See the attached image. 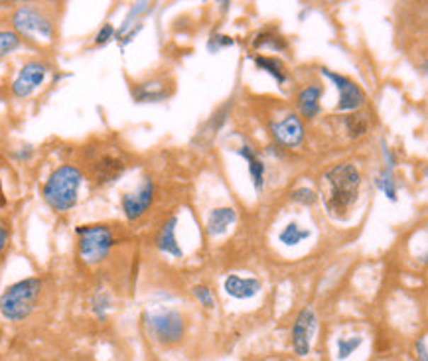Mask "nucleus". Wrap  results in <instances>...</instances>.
Listing matches in <instances>:
<instances>
[{
  "instance_id": "7ed1b4c3",
  "label": "nucleus",
  "mask_w": 428,
  "mask_h": 361,
  "mask_svg": "<svg viewBox=\"0 0 428 361\" xmlns=\"http://www.w3.org/2000/svg\"><path fill=\"white\" fill-rule=\"evenodd\" d=\"M83 182V172L73 164H62L47 176L42 188V195L54 212L65 213L77 204L79 188Z\"/></svg>"
},
{
  "instance_id": "6e6552de",
  "label": "nucleus",
  "mask_w": 428,
  "mask_h": 361,
  "mask_svg": "<svg viewBox=\"0 0 428 361\" xmlns=\"http://www.w3.org/2000/svg\"><path fill=\"white\" fill-rule=\"evenodd\" d=\"M47 71H50V65L46 62H40V59H30L26 64L22 65V69L16 75V79L10 85V91L14 97L24 99L28 95L36 91L40 85L46 81Z\"/></svg>"
},
{
  "instance_id": "7c9ffc66",
  "label": "nucleus",
  "mask_w": 428,
  "mask_h": 361,
  "mask_svg": "<svg viewBox=\"0 0 428 361\" xmlns=\"http://www.w3.org/2000/svg\"><path fill=\"white\" fill-rule=\"evenodd\" d=\"M415 355L419 361H428V350H427V336H422L417 345H415Z\"/></svg>"
},
{
  "instance_id": "c85d7f7f",
  "label": "nucleus",
  "mask_w": 428,
  "mask_h": 361,
  "mask_svg": "<svg viewBox=\"0 0 428 361\" xmlns=\"http://www.w3.org/2000/svg\"><path fill=\"white\" fill-rule=\"evenodd\" d=\"M111 38H115V28H113L111 24H105V26L99 30V34L95 36V44H97V46H105Z\"/></svg>"
},
{
  "instance_id": "9d476101",
  "label": "nucleus",
  "mask_w": 428,
  "mask_h": 361,
  "mask_svg": "<svg viewBox=\"0 0 428 361\" xmlns=\"http://www.w3.org/2000/svg\"><path fill=\"white\" fill-rule=\"evenodd\" d=\"M154 182L150 178H145L135 192H128V194L123 195L120 205H123V212L127 215L128 222H138L145 217L146 212L150 210V205L154 202Z\"/></svg>"
},
{
  "instance_id": "dca6fc26",
  "label": "nucleus",
  "mask_w": 428,
  "mask_h": 361,
  "mask_svg": "<svg viewBox=\"0 0 428 361\" xmlns=\"http://www.w3.org/2000/svg\"><path fill=\"white\" fill-rule=\"evenodd\" d=\"M223 288H225L229 297L243 300V298L255 297L257 292L261 290V282L257 278H243L239 275H229L225 278V282H223Z\"/></svg>"
},
{
  "instance_id": "f03ea898",
  "label": "nucleus",
  "mask_w": 428,
  "mask_h": 361,
  "mask_svg": "<svg viewBox=\"0 0 428 361\" xmlns=\"http://www.w3.org/2000/svg\"><path fill=\"white\" fill-rule=\"evenodd\" d=\"M85 172L97 185L117 182L128 168V156L119 144L99 140L83 150Z\"/></svg>"
},
{
  "instance_id": "20e7f679",
  "label": "nucleus",
  "mask_w": 428,
  "mask_h": 361,
  "mask_svg": "<svg viewBox=\"0 0 428 361\" xmlns=\"http://www.w3.org/2000/svg\"><path fill=\"white\" fill-rule=\"evenodd\" d=\"M44 290L42 278L30 277L9 287L0 297V312L9 322H22L36 310Z\"/></svg>"
},
{
  "instance_id": "1a4fd4ad",
  "label": "nucleus",
  "mask_w": 428,
  "mask_h": 361,
  "mask_svg": "<svg viewBox=\"0 0 428 361\" xmlns=\"http://www.w3.org/2000/svg\"><path fill=\"white\" fill-rule=\"evenodd\" d=\"M322 75H326L330 81H334L337 91H339V103L336 105V111H357L364 107L367 97L356 81H351L346 75L330 71L326 67H322Z\"/></svg>"
},
{
  "instance_id": "a211bd4d",
  "label": "nucleus",
  "mask_w": 428,
  "mask_h": 361,
  "mask_svg": "<svg viewBox=\"0 0 428 361\" xmlns=\"http://www.w3.org/2000/svg\"><path fill=\"white\" fill-rule=\"evenodd\" d=\"M235 219H237V213L233 207H218L210 213L205 227H208V233L211 237H215V235L227 231V227L231 223H235Z\"/></svg>"
},
{
  "instance_id": "aec40b11",
  "label": "nucleus",
  "mask_w": 428,
  "mask_h": 361,
  "mask_svg": "<svg viewBox=\"0 0 428 361\" xmlns=\"http://www.w3.org/2000/svg\"><path fill=\"white\" fill-rule=\"evenodd\" d=\"M253 62H255V65L259 69H263V71H266L269 75H273L278 84L286 85L288 77H286V71H284V65L281 59L271 56H253Z\"/></svg>"
},
{
  "instance_id": "393cba45",
  "label": "nucleus",
  "mask_w": 428,
  "mask_h": 361,
  "mask_svg": "<svg viewBox=\"0 0 428 361\" xmlns=\"http://www.w3.org/2000/svg\"><path fill=\"white\" fill-rule=\"evenodd\" d=\"M361 343H364V338H339L337 340V357L347 360Z\"/></svg>"
},
{
  "instance_id": "bb28decb",
  "label": "nucleus",
  "mask_w": 428,
  "mask_h": 361,
  "mask_svg": "<svg viewBox=\"0 0 428 361\" xmlns=\"http://www.w3.org/2000/svg\"><path fill=\"white\" fill-rule=\"evenodd\" d=\"M193 297L200 300L201 304L205 306V308H213L215 306V300H213V294H211V290L208 287H193Z\"/></svg>"
},
{
  "instance_id": "f8f14e48",
  "label": "nucleus",
  "mask_w": 428,
  "mask_h": 361,
  "mask_svg": "<svg viewBox=\"0 0 428 361\" xmlns=\"http://www.w3.org/2000/svg\"><path fill=\"white\" fill-rule=\"evenodd\" d=\"M316 332V314L312 308H304L300 314L296 316V322L292 328V348L300 357L310 353V342Z\"/></svg>"
},
{
  "instance_id": "ddd939ff",
  "label": "nucleus",
  "mask_w": 428,
  "mask_h": 361,
  "mask_svg": "<svg viewBox=\"0 0 428 361\" xmlns=\"http://www.w3.org/2000/svg\"><path fill=\"white\" fill-rule=\"evenodd\" d=\"M170 85H166L164 79H152L146 84L133 85V99L137 103H158L170 97Z\"/></svg>"
},
{
  "instance_id": "f257e3e1",
  "label": "nucleus",
  "mask_w": 428,
  "mask_h": 361,
  "mask_svg": "<svg viewBox=\"0 0 428 361\" xmlns=\"http://www.w3.org/2000/svg\"><path fill=\"white\" fill-rule=\"evenodd\" d=\"M326 180V194H324V205L332 217L346 219L347 213L357 204L359 197V184L361 174L354 164H336L324 174Z\"/></svg>"
},
{
  "instance_id": "c756f323",
  "label": "nucleus",
  "mask_w": 428,
  "mask_h": 361,
  "mask_svg": "<svg viewBox=\"0 0 428 361\" xmlns=\"http://www.w3.org/2000/svg\"><path fill=\"white\" fill-rule=\"evenodd\" d=\"M93 304H95V312H97L99 316H103L105 314V310H107V308L111 306V300H109V297L103 292V294H97V298H95V302H93Z\"/></svg>"
},
{
  "instance_id": "2eb2a0df",
  "label": "nucleus",
  "mask_w": 428,
  "mask_h": 361,
  "mask_svg": "<svg viewBox=\"0 0 428 361\" xmlns=\"http://www.w3.org/2000/svg\"><path fill=\"white\" fill-rule=\"evenodd\" d=\"M322 93H324V89L320 85H308L296 95V109L304 119L312 120L314 117H318Z\"/></svg>"
},
{
  "instance_id": "423d86ee",
  "label": "nucleus",
  "mask_w": 428,
  "mask_h": 361,
  "mask_svg": "<svg viewBox=\"0 0 428 361\" xmlns=\"http://www.w3.org/2000/svg\"><path fill=\"white\" fill-rule=\"evenodd\" d=\"M77 257L85 267H99L109 259L117 245V235L109 225L95 223L77 227Z\"/></svg>"
},
{
  "instance_id": "9b49d317",
  "label": "nucleus",
  "mask_w": 428,
  "mask_h": 361,
  "mask_svg": "<svg viewBox=\"0 0 428 361\" xmlns=\"http://www.w3.org/2000/svg\"><path fill=\"white\" fill-rule=\"evenodd\" d=\"M271 134L276 144L281 147H288V149H296L300 147L304 140V127L302 120L298 119V115H286L283 120H276L271 125Z\"/></svg>"
},
{
  "instance_id": "b1692460",
  "label": "nucleus",
  "mask_w": 428,
  "mask_h": 361,
  "mask_svg": "<svg viewBox=\"0 0 428 361\" xmlns=\"http://www.w3.org/2000/svg\"><path fill=\"white\" fill-rule=\"evenodd\" d=\"M18 34L14 30H2L0 28V59H4L6 56H10L14 50L20 47Z\"/></svg>"
},
{
  "instance_id": "5701e85b",
  "label": "nucleus",
  "mask_w": 428,
  "mask_h": 361,
  "mask_svg": "<svg viewBox=\"0 0 428 361\" xmlns=\"http://www.w3.org/2000/svg\"><path fill=\"white\" fill-rule=\"evenodd\" d=\"M375 184L385 194V197H389L391 202H397V182H395V176H393V170L385 168L381 174L377 176Z\"/></svg>"
},
{
  "instance_id": "f3484780",
  "label": "nucleus",
  "mask_w": 428,
  "mask_h": 361,
  "mask_svg": "<svg viewBox=\"0 0 428 361\" xmlns=\"http://www.w3.org/2000/svg\"><path fill=\"white\" fill-rule=\"evenodd\" d=\"M239 156H243L249 162V174H251V180H253V185H255L257 192H263L264 188V162L259 158L255 150L251 149L249 144H243L241 149L237 150Z\"/></svg>"
},
{
  "instance_id": "72a5a7b5",
  "label": "nucleus",
  "mask_w": 428,
  "mask_h": 361,
  "mask_svg": "<svg viewBox=\"0 0 428 361\" xmlns=\"http://www.w3.org/2000/svg\"><path fill=\"white\" fill-rule=\"evenodd\" d=\"M0 205H4V194H2V190H0Z\"/></svg>"
},
{
  "instance_id": "4468645a",
  "label": "nucleus",
  "mask_w": 428,
  "mask_h": 361,
  "mask_svg": "<svg viewBox=\"0 0 428 361\" xmlns=\"http://www.w3.org/2000/svg\"><path fill=\"white\" fill-rule=\"evenodd\" d=\"M176 225H178V217L172 215L168 217L162 227L158 229L154 237V245L158 249L166 253V255H172V257H182V249L178 245V239H176Z\"/></svg>"
},
{
  "instance_id": "6ab92c4d",
  "label": "nucleus",
  "mask_w": 428,
  "mask_h": 361,
  "mask_svg": "<svg viewBox=\"0 0 428 361\" xmlns=\"http://www.w3.org/2000/svg\"><path fill=\"white\" fill-rule=\"evenodd\" d=\"M253 46H255V50L269 47V50H273V52H284V50L288 47V42H286V38L281 36L276 30L266 28L257 34L255 40H253Z\"/></svg>"
},
{
  "instance_id": "2f4dec72",
  "label": "nucleus",
  "mask_w": 428,
  "mask_h": 361,
  "mask_svg": "<svg viewBox=\"0 0 428 361\" xmlns=\"http://www.w3.org/2000/svg\"><path fill=\"white\" fill-rule=\"evenodd\" d=\"M383 156H385V162H387V170H393L395 164H397V158L393 154V150L387 149L385 144H383Z\"/></svg>"
},
{
  "instance_id": "412c9836",
  "label": "nucleus",
  "mask_w": 428,
  "mask_h": 361,
  "mask_svg": "<svg viewBox=\"0 0 428 361\" xmlns=\"http://www.w3.org/2000/svg\"><path fill=\"white\" fill-rule=\"evenodd\" d=\"M344 125H346V129L351 139H361V137L367 134V130H369V115H365V113L349 115V117H346V120H344Z\"/></svg>"
},
{
  "instance_id": "4be33fe9",
  "label": "nucleus",
  "mask_w": 428,
  "mask_h": 361,
  "mask_svg": "<svg viewBox=\"0 0 428 361\" xmlns=\"http://www.w3.org/2000/svg\"><path fill=\"white\" fill-rule=\"evenodd\" d=\"M310 231L308 229H302L298 223H288L286 227H284L281 235H278V239L283 241L284 245H288V247H294V245H298L304 239H308Z\"/></svg>"
},
{
  "instance_id": "a878e982",
  "label": "nucleus",
  "mask_w": 428,
  "mask_h": 361,
  "mask_svg": "<svg viewBox=\"0 0 428 361\" xmlns=\"http://www.w3.org/2000/svg\"><path fill=\"white\" fill-rule=\"evenodd\" d=\"M292 202H296V204L302 205H312L316 204V200H318V194L314 192V190H310V188H298V190H294L291 194Z\"/></svg>"
},
{
  "instance_id": "39448f33",
  "label": "nucleus",
  "mask_w": 428,
  "mask_h": 361,
  "mask_svg": "<svg viewBox=\"0 0 428 361\" xmlns=\"http://www.w3.org/2000/svg\"><path fill=\"white\" fill-rule=\"evenodd\" d=\"M12 30L20 40L28 42H52L57 34L55 18L40 4H24L12 12Z\"/></svg>"
},
{
  "instance_id": "473e14b6",
  "label": "nucleus",
  "mask_w": 428,
  "mask_h": 361,
  "mask_svg": "<svg viewBox=\"0 0 428 361\" xmlns=\"http://www.w3.org/2000/svg\"><path fill=\"white\" fill-rule=\"evenodd\" d=\"M6 243H9V229L0 223V251L6 249Z\"/></svg>"
},
{
  "instance_id": "0eeeda50",
  "label": "nucleus",
  "mask_w": 428,
  "mask_h": 361,
  "mask_svg": "<svg viewBox=\"0 0 428 361\" xmlns=\"http://www.w3.org/2000/svg\"><path fill=\"white\" fill-rule=\"evenodd\" d=\"M146 324H148V332L152 333L156 342L176 343L182 340L184 318L176 310H166V312L152 314Z\"/></svg>"
},
{
  "instance_id": "cd10ccee",
  "label": "nucleus",
  "mask_w": 428,
  "mask_h": 361,
  "mask_svg": "<svg viewBox=\"0 0 428 361\" xmlns=\"http://www.w3.org/2000/svg\"><path fill=\"white\" fill-rule=\"evenodd\" d=\"M233 44H235V42H233V38H231V36H211L208 47H210V52L218 54L219 50L233 46Z\"/></svg>"
}]
</instances>
